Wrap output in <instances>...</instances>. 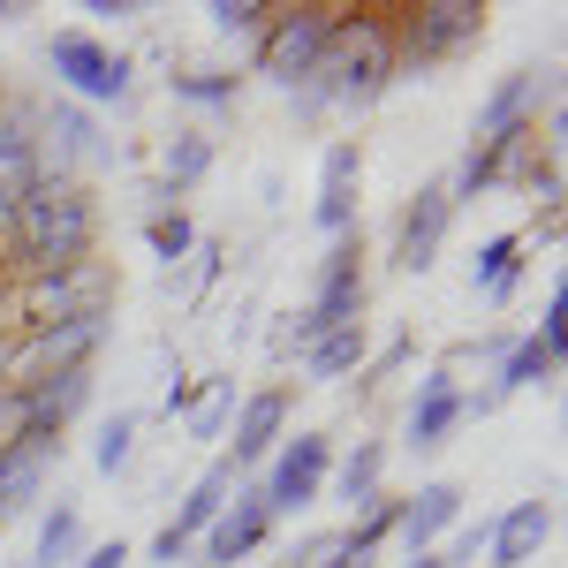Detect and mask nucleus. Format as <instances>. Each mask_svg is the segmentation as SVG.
<instances>
[{"instance_id": "23", "label": "nucleus", "mask_w": 568, "mask_h": 568, "mask_svg": "<svg viewBox=\"0 0 568 568\" xmlns=\"http://www.w3.org/2000/svg\"><path fill=\"white\" fill-rule=\"evenodd\" d=\"M356 364H364V334H356V326L311 342V379H342V372H356Z\"/></svg>"}, {"instance_id": "27", "label": "nucleus", "mask_w": 568, "mask_h": 568, "mask_svg": "<svg viewBox=\"0 0 568 568\" xmlns=\"http://www.w3.org/2000/svg\"><path fill=\"white\" fill-rule=\"evenodd\" d=\"M205 168H213V136H175V144H168V182H197L205 175Z\"/></svg>"}, {"instance_id": "1", "label": "nucleus", "mask_w": 568, "mask_h": 568, "mask_svg": "<svg viewBox=\"0 0 568 568\" xmlns=\"http://www.w3.org/2000/svg\"><path fill=\"white\" fill-rule=\"evenodd\" d=\"M8 235H16V258L31 265V273H69V265H84V251H91L84 190H69V182H39V190L16 205Z\"/></svg>"}, {"instance_id": "26", "label": "nucleus", "mask_w": 568, "mask_h": 568, "mask_svg": "<svg viewBox=\"0 0 568 568\" xmlns=\"http://www.w3.org/2000/svg\"><path fill=\"white\" fill-rule=\"evenodd\" d=\"M77 538H84V524H77V508L61 500V508L45 516V530H39V568H61L69 554H77Z\"/></svg>"}, {"instance_id": "35", "label": "nucleus", "mask_w": 568, "mask_h": 568, "mask_svg": "<svg viewBox=\"0 0 568 568\" xmlns=\"http://www.w3.org/2000/svg\"><path fill=\"white\" fill-rule=\"evenodd\" d=\"M130 561V546H122V538H114V546H99V554H84V568H122Z\"/></svg>"}, {"instance_id": "13", "label": "nucleus", "mask_w": 568, "mask_h": 568, "mask_svg": "<svg viewBox=\"0 0 568 568\" xmlns=\"http://www.w3.org/2000/svg\"><path fill=\"white\" fill-rule=\"evenodd\" d=\"M356 175H364L356 144H334V152H326V182H318V227H326V235H349V213H356Z\"/></svg>"}, {"instance_id": "12", "label": "nucleus", "mask_w": 568, "mask_h": 568, "mask_svg": "<svg viewBox=\"0 0 568 568\" xmlns=\"http://www.w3.org/2000/svg\"><path fill=\"white\" fill-rule=\"evenodd\" d=\"M554 538V500H516L500 524H493V568H524L538 561V546Z\"/></svg>"}, {"instance_id": "22", "label": "nucleus", "mask_w": 568, "mask_h": 568, "mask_svg": "<svg viewBox=\"0 0 568 568\" xmlns=\"http://www.w3.org/2000/svg\"><path fill=\"white\" fill-rule=\"evenodd\" d=\"M379 470H387V447H372V439H364L349 463H342V500L372 508V500H379Z\"/></svg>"}, {"instance_id": "25", "label": "nucleus", "mask_w": 568, "mask_h": 568, "mask_svg": "<svg viewBox=\"0 0 568 568\" xmlns=\"http://www.w3.org/2000/svg\"><path fill=\"white\" fill-rule=\"evenodd\" d=\"M516 251H524L516 235H493L478 251V288L485 296H508V288H516Z\"/></svg>"}, {"instance_id": "15", "label": "nucleus", "mask_w": 568, "mask_h": 568, "mask_svg": "<svg viewBox=\"0 0 568 568\" xmlns=\"http://www.w3.org/2000/svg\"><path fill=\"white\" fill-rule=\"evenodd\" d=\"M39 190V144L23 130H0V227L16 220V205Z\"/></svg>"}, {"instance_id": "18", "label": "nucleus", "mask_w": 568, "mask_h": 568, "mask_svg": "<svg viewBox=\"0 0 568 568\" xmlns=\"http://www.w3.org/2000/svg\"><path fill=\"white\" fill-rule=\"evenodd\" d=\"M281 417H288V402H281V394H251V402L235 409V470H243V463H258L265 447L281 439Z\"/></svg>"}, {"instance_id": "16", "label": "nucleus", "mask_w": 568, "mask_h": 568, "mask_svg": "<svg viewBox=\"0 0 568 568\" xmlns=\"http://www.w3.org/2000/svg\"><path fill=\"white\" fill-rule=\"evenodd\" d=\"M463 394H455V379H425V394H417V409H409V439L417 447H439V439L463 425Z\"/></svg>"}, {"instance_id": "6", "label": "nucleus", "mask_w": 568, "mask_h": 568, "mask_svg": "<svg viewBox=\"0 0 568 568\" xmlns=\"http://www.w3.org/2000/svg\"><path fill=\"white\" fill-rule=\"evenodd\" d=\"M53 69L84 91V99H122V84H130V61L106 53L99 39H84V31H61L53 39Z\"/></svg>"}, {"instance_id": "3", "label": "nucleus", "mask_w": 568, "mask_h": 568, "mask_svg": "<svg viewBox=\"0 0 568 568\" xmlns=\"http://www.w3.org/2000/svg\"><path fill=\"white\" fill-rule=\"evenodd\" d=\"M99 334H106V326H99V311L61 318V326H39V334L16 349V364H8V372H16V394H31L39 379H53V372H84V356L99 349Z\"/></svg>"}, {"instance_id": "33", "label": "nucleus", "mask_w": 568, "mask_h": 568, "mask_svg": "<svg viewBox=\"0 0 568 568\" xmlns=\"http://www.w3.org/2000/svg\"><path fill=\"white\" fill-rule=\"evenodd\" d=\"M190 243H197V235H190V220H182V213H160V220H152V251H160V258H182Z\"/></svg>"}, {"instance_id": "7", "label": "nucleus", "mask_w": 568, "mask_h": 568, "mask_svg": "<svg viewBox=\"0 0 568 568\" xmlns=\"http://www.w3.org/2000/svg\"><path fill=\"white\" fill-rule=\"evenodd\" d=\"M99 296H106V281H99L91 265L39 273V281H31V296H23V318H31V326H61V318H84V311H99Z\"/></svg>"}, {"instance_id": "4", "label": "nucleus", "mask_w": 568, "mask_h": 568, "mask_svg": "<svg viewBox=\"0 0 568 568\" xmlns=\"http://www.w3.org/2000/svg\"><path fill=\"white\" fill-rule=\"evenodd\" d=\"M326 39H334V16L326 8H288L273 31H265V53L258 69L273 77V84H304V77H318V53H326Z\"/></svg>"}, {"instance_id": "10", "label": "nucleus", "mask_w": 568, "mask_h": 568, "mask_svg": "<svg viewBox=\"0 0 568 568\" xmlns=\"http://www.w3.org/2000/svg\"><path fill=\"white\" fill-rule=\"evenodd\" d=\"M265 524H273V508H265L258 485H251V493H235V508H220L213 530H205V568L243 561V554H251V546L265 538Z\"/></svg>"}, {"instance_id": "14", "label": "nucleus", "mask_w": 568, "mask_h": 568, "mask_svg": "<svg viewBox=\"0 0 568 568\" xmlns=\"http://www.w3.org/2000/svg\"><path fill=\"white\" fill-rule=\"evenodd\" d=\"M455 516H463V485H425V493L394 516V530H402L409 554H417V546H433L439 530H455Z\"/></svg>"}, {"instance_id": "8", "label": "nucleus", "mask_w": 568, "mask_h": 568, "mask_svg": "<svg viewBox=\"0 0 568 568\" xmlns=\"http://www.w3.org/2000/svg\"><path fill=\"white\" fill-rule=\"evenodd\" d=\"M318 478H326V439L304 433V439H288V447H281V463H273V478H265L258 493H265V508H273V516H288V508H304L311 493H318Z\"/></svg>"}, {"instance_id": "34", "label": "nucleus", "mask_w": 568, "mask_h": 568, "mask_svg": "<svg viewBox=\"0 0 568 568\" xmlns=\"http://www.w3.org/2000/svg\"><path fill=\"white\" fill-rule=\"evenodd\" d=\"M538 334H546V342L561 349V334H568V296H561V288L546 296V318H538Z\"/></svg>"}, {"instance_id": "24", "label": "nucleus", "mask_w": 568, "mask_h": 568, "mask_svg": "<svg viewBox=\"0 0 568 568\" xmlns=\"http://www.w3.org/2000/svg\"><path fill=\"white\" fill-rule=\"evenodd\" d=\"M45 136H53V168H77L91 152V122L77 106H53V114H45Z\"/></svg>"}, {"instance_id": "21", "label": "nucleus", "mask_w": 568, "mask_h": 568, "mask_svg": "<svg viewBox=\"0 0 568 568\" xmlns=\"http://www.w3.org/2000/svg\"><path fill=\"white\" fill-rule=\"evenodd\" d=\"M554 372H561V349H554L546 334H530V342H516V349H508L500 387H538V379H554Z\"/></svg>"}, {"instance_id": "9", "label": "nucleus", "mask_w": 568, "mask_h": 568, "mask_svg": "<svg viewBox=\"0 0 568 568\" xmlns=\"http://www.w3.org/2000/svg\"><path fill=\"white\" fill-rule=\"evenodd\" d=\"M478 31H485V8H478V0H425V8H417V23H409V45H417V61H439V53L470 45Z\"/></svg>"}, {"instance_id": "32", "label": "nucleus", "mask_w": 568, "mask_h": 568, "mask_svg": "<svg viewBox=\"0 0 568 568\" xmlns=\"http://www.w3.org/2000/svg\"><path fill=\"white\" fill-rule=\"evenodd\" d=\"M175 99H190V106H220V99H235V77H175Z\"/></svg>"}, {"instance_id": "28", "label": "nucleus", "mask_w": 568, "mask_h": 568, "mask_svg": "<svg viewBox=\"0 0 568 568\" xmlns=\"http://www.w3.org/2000/svg\"><path fill=\"white\" fill-rule=\"evenodd\" d=\"M130 439H136V417H114V425H99V447H91V463L114 478V470L130 463Z\"/></svg>"}, {"instance_id": "17", "label": "nucleus", "mask_w": 568, "mask_h": 568, "mask_svg": "<svg viewBox=\"0 0 568 568\" xmlns=\"http://www.w3.org/2000/svg\"><path fill=\"white\" fill-rule=\"evenodd\" d=\"M84 394H91V372H53V379H39L31 387V433L53 439V425H69L84 409Z\"/></svg>"}, {"instance_id": "2", "label": "nucleus", "mask_w": 568, "mask_h": 568, "mask_svg": "<svg viewBox=\"0 0 568 568\" xmlns=\"http://www.w3.org/2000/svg\"><path fill=\"white\" fill-rule=\"evenodd\" d=\"M387 69H394V45L387 31L372 23V16H334V39H326V53H318V99H372V91L387 84Z\"/></svg>"}, {"instance_id": "11", "label": "nucleus", "mask_w": 568, "mask_h": 568, "mask_svg": "<svg viewBox=\"0 0 568 568\" xmlns=\"http://www.w3.org/2000/svg\"><path fill=\"white\" fill-rule=\"evenodd\" d=\"M447 213H455V190L447 182H425L417 190V205L402 213V243H394V258L409 265V273H425L439 251V235H447Z\"/></svg>"}, {"instance_id": "36", "label": "nucleus", "mask_w": 568, "mask_h": 568, "mask_svg": "<svg viewBox=\"0 0 568 568\" xmlns=\"http://www.w3.org/2000/svg\"><path fill=\"white\" fill-rule=\"evenodd\" d=\"M190 402H197V379H175V387H168V417H182Z\"/></svg>"}, {"instance_id": "19", "label": "nucleus", "mask_w": 568, "mask_h": 568, "mask_svg": "<svg viewBox=\"0 0 568 568\" xmlns=\"http://www.w3.org/2000/svg\"><path fill=\"white\" fill-rule=\"evenodd\" d=\"M45 478V433H31L16 455H0V516H16V508H31V493Z\"/></svg>"}, {"instance_id": "37", "label": "nucleus", "mask_w": 568, "mask_h": 568, "mask_svg": "<svg viewBox=\"0 0 568 568\" xmlns=\"http://www.w3.org/2000/svg\"><path fill=\"white\" fill-rule=\"evenodd\" d=\"M409 568H447V561H433V554H409Z\"/></svg>"}, {"instance_id": "30", "label": "nucleus", "mask_w": 568, "mask_h": 568, "mask_svg": "<svg viewBox=\"0 0 568 568\" xmlns=\"http://www.w3.org/2000/svg\"><path fill=\"white\" fill-rule=\"evenodd\" d=\"M227 417H235V387L220 379V387L205 394V409L190 417V439H220V433H227Z\"/></svg>"}, {"instance_id": "5", "label": "nucleus", "mask_w": 568, "mask_h": 568, "mask_svg": "<svg viewBox=\"0 0 568 568\" xmlns=\"http://www.w3.org/2000/svg\"><path fill=\"white\" fill-rule=\"evenodd\" d=\"M227 493H235V463H213L205 478L190 485L182 516H175L168 530H160V538H152V561H168V568H175L182 554H190V538H205V530H213V516L227 508Z\"/></svg>"}, {"instance_id": "20", "label": "nucleus", "mask_w": 568, "mask_h": 568, "mask_svg": "<svg viewBox=\"0 0 568 568\" xmlns=\"http://www.w3.org/2000/svg\"><path fill=\"white\" fill-rule=\"evenodd\" d=\"M530 91H538V77H508V84L493 91V99H485V114H478V144H493V136H508L516 130V122H524V106H530Z\"/></svg>"}, {"instance_id": "31", "label": "nucleus", "mask_w": 568, "mask_h": 568, "mask_svg": "<svg viewBox=\"0 0 568 568\" xmlns=\"http://www.w3.org/2000/svg\"><path fill=\"white\" fill-rule=\"evenodd\" d=\"M205 16H213L220 31H258L265 16H273V8H265V0H213Z\"/></svg>"}, {"instance_id": "38", "label": "nucleus", "mask_w": 568, "mask_h": 568, "mask_svg": "<svg viewBox=\"0 0 568 568\" xmlns=\"http://www.w3.org/2000/svg\"><path fill=\"white\" fill-rule=\"evenodd\" d=\"M0 23H8V0H0Z\"/></svg>"}, {"instance_id": "29", "label": "nucleus", "mask_w": 568, "mask_h": 568, "mask_svg": "<svg viewBox=\"0 0 568 568\" xmlns=\"http://www.w3.org/2000/svg\"><path fill=\"white\" fill-rule=\"evenodd\" d=\"M23 439H31V394H0V455H16V447H23Z\"/></svg>"}]
</instances>
